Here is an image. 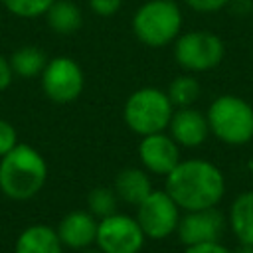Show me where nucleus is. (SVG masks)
<instances>
[{
  "label": "nucleus",
  "mask_w": 253,
  "mask_h": 253,
  "mask_svg": "<svg viewBox=\"0 0 253 253\" xmlns=\"http://www.w3.org/2000/svg\"><path fill=\"white\" fill-rule=\"evenodd\" d=\"M166 192L186 211L217 206L225 192V180L217 166L192 158L178 162L166 174Z\"/></svg>",
  "instance_id": "f257e3e1"
},
{
  "label": "nucleus",
  "mask_w": 253,
  "mask_h": 253,
  "mask_svg": "<svg viewBox=\"0 0 253 253\" xmlns=\"http://www.w3.org/2000/svg\"><path fill=\"white\" fill-rule=\"evenodd\" d=\"M45 180L47 164L43 156L28 144H16L0 158V190L12 200L34 198Z\"/></svg>",
  "instance_id": "f03ea898"
},
{
  "label": "nucleus",
  "mask_w": 253,
  "mask_h": 253,
  "mask_svg": "<svg viewBox=\"0 0 253 253\" xmlns=\"http://www.w3.org/2000/svg\"><path fill=\"white\" fill-rule=\"evenodd\" d=\"M206 119L210 130L227 144H245L253 138V107L235 95L217 97Z\"/></svg>",
  "instance_id": "7ed1b4c3"
},
{
  "label": "nucleus",
  "mask_w": 253,
  "mask_h": 253,
  "mask_svg": "<svg viewBox=\"0 0 253 253\" xmlns=\"http://www.w3.org/2000/svg\"><path fill=\"white\" fill-rule=\"evenodd\" d=\"M172 101L166 93L154 87L134 91L125 105V123L132 132L146 136L162 132L172 119Z\"/></svg>",
  "instance_id": "20e7f679"
},
{
  "label": "nucleus",
  "mask_w": 253,
  "mask_h": 253,
  "mask_svg": "<svg viewBox=\"0 0 253 253\" xmlns=\"http://www.w3.org/2000/svg\"><path fill=\"white\" fill-rule=\"evenodd\" d=\"M180 26L182 14L172 0H152L144 4L132 20L136 38L154 47L170 43L178 36Z\"/></svg>",
  "instance_id": "39448f33"
},
{
  "label": "nucleus",
  "mask_w": 253,
  "mask_h": 253,
  "mask_svg": "<svg viewBox=\"0 0 253 253\" xmlns=\"http://www.w3.org/2000/svg\"><path fill=\"white\" fill-rule=\"evenodd\" d=\"M178 204L170 198L166 190H152L136 206V221L146 237L164 239L176 231L180 221Z\"/></svg>",
  "instance_id": "423d86ee"
},
{
  "label": "nucleus",
  "mask_w": 253,
  "mask_h": 253,
  "mask_svg": "<svg viewBox=\"0 0 253 253\" xmlns=\"http://www.w3.org/2000/svg\"><path fill=\"white\" fill-rule=\"evenodd\" d=\"M144 239L146 235L138 221L128 215L115 211L97 223L95 243L103 253H138Z\"/></svg>",
  "instance_id": "0eeeda50"
},
{
  "label": "nucleus",
  "mask_w": 253,
  "mask_h": 253,
  "mask_svg": "<svg viewBox=\"0 0 253 253\" xmlns=\"http://www.w3.org/2000/svg\"><path fill=\"white\" fill-rule=\"evenodd\" d=\"M176 61L190 71H208L223 57V43L215 34L190 32L176 42Z\"/></svg>",
  "instance_id": "6e6552de"
},
{
  "label": "nucleus",
  "mask_w": 253,
  "mask_h": 253,
  "mask_svg": "<svg viewBox=\"0 0 253 253\" xmlns=\"http://www.w3.org/2000/svg\"><path fill=\"white\" fill-rule=\"evenodd\" d=\"M42 87L55 103L75 101L83 91V71L69 57H55L42 71Z\"/></svg>",
  "instance_id": "1a4fd4ad"
},
{
  "label": "nucleus",
  "mask_w": 253,
  "mask_h": 253,
  "mask_svg": "<svg viewBox=\"0 0 253 253\" xmlns=\"http://www.w3.org/2000/svg\"><path fill=\"white\" fill-rule=\"evenodd\" d=\"M223 227H225V219L213 206L206 210L188 211L184 217H180L176 231L180 241L188 247V245L217 241L223 233Z\"/></svg>",
  "instance_id": "9d476101"
},
{
  "label": "nucleus",
  "mask_w": 253,
  "mask_h": 253,
  "mask_svg": "<svg viewBox=\"0 0 253 253\" xmlns=\"http://www.w3.org/2000/svg\"><path fill=\"white\" fill-rule=\"evenodd\" d=\"M138 156L146 170L164 176L180 162L178 142L164 132L142 136V142L138 144Z\"/></svg>",
  "instance_id": "9b49d317"
},
{
  "label": "nucleus",
  "mask_w": 253,
  "mask_h": 253,
  "mask_svg": "<svg viewBox=\"0 0 253 253\" xmlns=\"http://www.w3.org/2000/svg\"><path fill=\"white\" fill-rule=\"evenodd\" d=\"M168 128H170V136L178 144L190 146V148L200 146L210 132L208 119L192 107H180L176 113H172Z\"/></svg>",
  "instance_id": "f8f14e48"
},
{
  "label": "nucleus",
  "mask_w": 253,
  "mask_h": 253,
  "mask_svg": "<svg viewBox=\"0 0 253 253\" xmlns=\"http://www.w3.org/2000/svg\"><path fill=\"white\" fill-rule=\"evenodd\" d=\"M97 223L95 215L91 211H83V210H75L69 211L57 225V235L59 241L65 247L71 249H87L89 245L95 243L97 237Z\"/></svg>",
  "instance_id": "ddd939ff"
},
{
  "label": "nucleus",
  "mask_w": 253,
  "mask_h": 253,
  "mask_svg": "<svg viewBox=\"0 0 253 253\" xmlns=\"http://www.w3.org/2000/svg\"><path fill=\"white\" fill-rule=\"evenodd\" d=\"M61 247L57 231L47 225H30L16 239V253H61Z\"/></svg>",
  "instance_id": "4468645a"
},
{
  "label": "nucleus",
  "mask_w": 253,
  "mask_h": 253,
  "mask_svg": "<svg viewBox=\"0 0 253 253\" xmlns=\"http://www.w3.org/2000/svg\"><path fill=\"white\" fill-rule=\"evenodd\" d=\"M119 196V200L138 206L150 192H152V184L150 178L144 174V170L140 168H125L117 174L115 178V188H113Z\"/></svg>",
  "instance_id": "2eb2a0df"
},
{
  "label": "nucleus",
  "mask_w": 253,
  "mask_h": 253,
  "mask_svg": "<svg viewBox=\"0 0 253 253\" xmlns=\"http://www.w3.org/2000/svg\"><path fill=\"white\" fill-rule=\"evenodd\" d=\"M229 225L239 243L253 245V190L239 194L229 210Z\"/></svg>",
  "instance_id": "dca6fc26"
},
{
  "label": "nucleus",
  "mask_w": 253,
  "mask_h": 253,
  "mask_svg": "<svg viewBox=\"0 0 253 253\" xmlns=\"http://www.w3.org/2000/svg\"><path fill=\"white\" fill-rule=\"evenodd\" d=\"M47 24L57 34H71L81 26V14L73 2H53L47 8Z\"/></svg>",
  "instance_id": "f3484780"
},
{
  "label": "nucleus",
  "mask_w": 253,
  "mask_h": 253,
  "mask_svg": "<svg viewBox=\"0 0 253 253\" xmlns=\"http://www.w3.org/2000/svg\"><path fill=\"white\" fill-rule=\"evenodd\" d=\"M12 71H16L22 77H34L43 71L45 67V53L34 45H26L12 53L10 59Z\"/></svg>",
  "instance_id": "a211bd4d"
},
{
  "label": "nucleus",
  "mask_w": 253,
  "mask_h": 253,
  "mask_svg": "<svg viewBox=\"0 0 253 253\" xmlns=\"http://www.w3.org/2000/svg\"><path fill=\"white\" fill-rule=\"evenodd\" d=\"M166 95L172 101V105H176V107H190L198 99V95H200V83L194 77H190V75L176 77L170 83Z\"/></svg>",
  "instance_id": "6ab92c4d"
},
{
  "label": "nucleus",
  "mask_w": 253,
  "mask_h": 253,
  "mask_svg": "<svg viewBox=\"0 0 253 253\" xmlns=\"http://www.w3.org/2000/svg\"><path fill=\"white\" fill-rule=\"evenodd\" d=\"M117 202H119V196L115 190L107 188V186H99V188H93L87 196V206H89V211L95 215V217H107L111 213L117 211Z\"/></svg>",
  "instance_id": "aec40b11"
},
{
  "label": "nucleus",
  "mask_w": 253,
  "mask_h": 253,
  "mask_svg": "<svg viewBox=\"0 0 253 253\" xmlns=\"http://www.w3.org/2000/svg\"><path fill=\"white\" fill-rule=\"evenodd\" d=\"M6 4V8L18 16L30 18V16H38L47 12V8L53 4V0H2Z\"/></svg>",
  "instance_id": "412c9836"
},
{
  "label": "nucleus",
  "mask_w": 253,
  "mask_h": 253,
  "mask_svg": "<svg viewBox=\"0 0 253 253\" xmlns=\"http://www.w3.org/2000/svg\"><path fill=\"white\" fill-rule=\"evenodd\" d=\"M16 144H18L16 128H14L8 121L0 119V158H2L4 154H8Z\"/></svg>",
  "instance_id": "4be33fe9"
},
{
  "label": "nucleus",
  "mask_w": 253,
  "mask_h": 253,
  "mask_svg": "<svg viewBox=\"0 0 253 253\" xmlns=\"http://www.w3.org/2000/svg\"><path fill=\"white\" fill-rule=\"evenodd\" d=\"M229 0H186V4L190 8H194L196 12H217Z\"/></svg>",
  "instance_id": "5701e85b"
},
{
  "label": "nucleus",
  "mask_w": 253,
  "mask_h": 253,
  "mask_svg": "<svg viewBox=\"0 0 253 253\" xmlns=\"http://www.w3.org/2000/svg\"><path fill=\"white\" fill-rule=\"evenodd\" d=\"M184 253H231L227 247H223L219 241H208V243H198V245H188Z\"/></svg>",
  "instance_id": "b1692460"
},
{
  "label": "nucleus",
  "mask_w": 253,
  "mask_h": 253,
  "mask_svg": "<svg viewBox=\"0 0 253 253\" xmlns=\"http://www.w3.org/2000/svg\"><path fill=\"white\" fill-rule=\"evenodd\" d=\"M89 2H91V8H93L97 14L109 16V14H115V12L121 8V2H123V0H89Z\"/></svg>",
  "instance_id": "393cba45"
},
{
  "label": "nucleus",
  "mask_w": 253,
  "mask_h": 253,
  "mask_svg": "<svg viewBox=\"0 0 253 253\" xmlns=\"http://www.w3.org/2000/svg\"><path fill=\"white\" fill-rule=\"evenodd\" d=\"M12 65L4 59V57H0V91H4L8 85H10V81H12Z\"/></svg>",
  "instance_id": "a878e982"
},
{
  "label": "nucleus",
  "mask_w": 253,
  "mask_h": 253,
  "mask_svg": "<svg viewBox=\"0 0 253 253\" xmlns=\"http://www.w3.org/2000/svg\"><path fill=\"white\" fill-rule=\"evenodd\" d=\"M231 253H253V245H249V243H241L235 251H231Z\"/></svg>",
  "instance_id": "bb28decb"
},
{
  "label": "nucleus",
  "mask_w": 253,
  "mask_h": 253,
  "mask_svg": "<svg viewBox=\"0 0 253 253\" xmlns=\"http://www.w3.org/2000/svg\"><path fill=\"white\" fill-rule=\"evenodd\" d=\"M83 253H103V251H101L99 247H97V249H89V247H87V249H85Z\"/></svg>",
  "instance_id": "cd10ccee"
}]
</instances>
